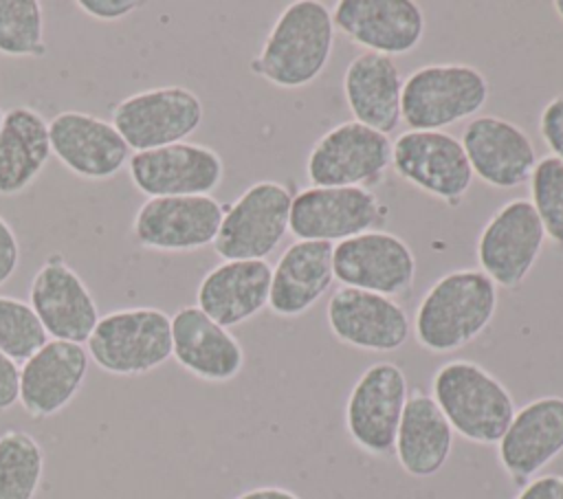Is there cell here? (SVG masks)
Listing matches in <instances>:
<instances>
[{
	"label": "cell",
	"mask_w": 563,
	"mask_h": 499,
	"mask_svg": "<svg viewBox=\"0 0 563 499\" xmlns=\"http://www.w3.org/2000/svg\"><path fill=\"white\" fill-rule=\"evenodd\" d=\"M497 301V286L479 268L442 275L418 303L413 319L418 345L433 354L462 350L490 325Z\"/></svg>",
	"instance_id": "obj_1"
},
{
	"label": "cell",
	"mask_w": 563,
	"mask_h": 499,
	"mask_svg": "<svg viewBox=\"0 0 563 499\" xmlns=\"http://www.w3.org/2000/svg\"><path fill=\"white\" fill-rule=\"evenodd\" d=\"M332 13L317 0L290 2L275 20L260 53L251 59V73L279 88L312 84L332 55Z\"/></svg>",
	"instance_id": "obj_2"
},
{
	"label": "cell",
	"mask_w": 563,
	"mask_h": 499,
	"mask_svg": "<svg viewBox=\"0 0 563 499\" xmlns=\"http://www.w3.org/2000/svg\"><path fill=\"white\" fill-rule=\"evenodd\" d=\"M431 398L453 433L473 444H497L517 407L501 380L475 361L455 358L440 365L431 378Z\"/></svg>",
	"instance_id": "obj_3"
},
{
	"label": "cell",
	"mask_w": 563,
	"mask_h": 499,
	"mask_svg": "<svg viewBox=\"0 0 563 499\" xmlns=\"http://www.w3.org/2000/svg\"><path fill=\"white\" fill-rule=\"evenodd\" d=\"M86 343L101 372L143 376L172 358V317L158 308H119L99 317Z\"/></svg>",
	"instance_id": "obj_4"
},
{
	"label": "cell",
	"mask_w": 563,
	"mask_h": 499,
	"mask_svg": "<svg viewBox=\"0 0 563 499\" xmlns=\"http://www.w3.org/2000/svg\"><path fill=\"white\" fill-rule=\"evenodd\" d=\"M488 101V79L471 64H427L402 79L400 119L409 130H444L477 114Z\"/></svg>",
	"instance_id": "obj_5"
},
{
	"label": "cell",
	"mask_w": 563,
	"mask_h": 499,
	"mask_svg": "<svg viewBox=\"0 0 563 499\" xmlns=\"http://www.w3.org/2000/svg\"><path fill=\"white\" fill-rule=\"evenodd\" d=\"M292 196L277 180H260L246 187L227 209L213 240V251L229 259H264L271 255L290 224Z\"/></svg>",
	"instance_id": "obj_6"
},
{
	"label": "cell",
	"mask_w": 563,
	"mask_h": 499,
	"mask_svg": "<svg viewBox=\"0 0 563 499\" xmlns=\"http://www.w3.org/2000/svg\"><path fill=\"white\" fill-rule=\"evenodd\" d=\"M205 119L200 97L185 86H158L134 92L112 108V125L130 152L183 143Z\"/></svg>",
	"instance_id": "obj_7"
},
{
	"label": "cell",
	"mask_w": 563,
	"mask_h": 499,
	"mask_svg": "<svg viewBox=\"0 0 563 499\" xmlns=\"http://www.w3.org/2000/svg\"><path fill=\"white\" fill-rule=\"evenodd\" d=\"M407 398V376L396 363L378 361L369 365L356 378L345 400L343 418L352 442L369 455L385 457L394 453Z\"/></svg>",
	"instance_id": "obj_8"
},
{
	"label": "cell",
	"mask_w": 563,
	"mask_h": 499,
	"mask_svg": "<svg viewBox=\"0 0 563 499\" xmlns=\"http://www.w3.org/2000/svg\"><path fill=\"white\" fill-rule=\"evenodd\" d=\"M545 244L543 224L528 198L501 204L477 237V264L499 288L515 290L530 275Z\"/></svg>",
	"instance_id": "obj_9"
},
{
	"label": "cell",
	"mask_w": 563,
	"mask_h": 499,
	"mask_svg": "<svg viewBox=\"0 0 563 499\" xmlns=\"http://www.w3.org/2000/svg\"><path fill=\"white\" fill-rule=\"evenodd\" d=\"M389 165V136L363 123L345 121L312 145L306 176L312 187H367L378 182Z\"/></svg>",
	"instance_id": "obj_10"
},
{
	"label": "cell",
	"mask_w": 563,
	"mask_h": 499,
	"mask_svg": "<svg viewBox=\"0 0 563 499\" xmlns=\"http://www.w3.org/2000/svg\"><path fill=\"white\" fill-rule=\"evenodd\" d=\"M391 167L420 191L457 207L473 171L460 138L444 130H407L391 143Z\"/></svg>",
	"instance_id": "obj_11"
},
{
	"label": "cell",
	"mask_w": 563,
	"mask_h": 499,
	"mask_svg": "<svg viewBox=\"0 0 563 499\" xmlns=\"http://www.w3.org/2000/svg\"><path fill=\"white\" fill-rule=\"evenodd\" d=\"M224 207L213 196L147 198L132 220L139 246L158 253H189L213 244Z\"/></svg>",
	"instance_id": "obj_12"
},
{
	"label": "cell",
	"mask_w": 563,
	"mask_h": 499,
	"mask_svg": "<svg viewBox=\"0 0 563 499\" xmlns=\"http://www.w3.org/2000/svg\"><path fill=\"white\" fill-rule=\"evenodd\" d=\"M332 268L341 286L394 299L413 284L416 255L402 237L389 231H367L334 244Z\"/></svg>",
	"instance_id": "obj_13"
},
{
	"label": "cell",
	"mask_w": 563,
	"mask_h": 499,
	"mask_svg": "<svg viewBox=\"0 0 563 499\" xmlns=\"http://www.w3.org/2000/svg\"><path fill=\"white\" fill-rule=\"evenodd\" d=\"M128 174L132 185L147 198L211 196L222 182L224 163L216 149L183 141L132 152Z\"/></svg>",
	"instance_id": "obj_14"
},
{
	"label": "cell",
	"mask_w": 563,
	"mask_h": 499,
	"mask_svg": "<svg viewBox=\"0 0 563 499\" xmlns=\"http://www.w3.org/2000/svg\"><path fill=\"white\" fill-rule=\"evenodd\" d=\"M383 213L367 187H308L292 198L288 231L297 240L334 244L372 231Z\"/></svg>",
	"instance_id": "obj_15"
},
{
	"label": "cell",
	"mask_w": 563,
	"mask_h": 499,
	"mask_svg": "<svg viewBox=\"0 0 563 499\" xmlns=\"http://www.w3.org/2000/svg\"><path fill=\"white\" fill-rule=\"evenodd\" d=\"M29 306L48 339L84 345L92 334L99 310L90 288L62 253H51L29 286Z\"/></svg>",
	"instance_id": "obj_16"
},
{
	"label": "cell",
	"mask_w": 563,
	"mask_h": 499,
	"mask_svg": "<svg viewBox=\"0 0 563 499\" xmlns=\"http://www.w3.org/2000/svg\"><path fill=\"white\" fill-rule=\"evenodd\" d=\"M325 321L341 343L365 352H396L411 334V321L396 299L345 286L330 295Z\"/></svg>",
	"instance_id": "obj_17"
},
{
	"label": "cell",
	"mask_w": 563,
	"mask_h": 499,
	"mask_svg": "<svg viewBox=\"0 0 563 499\" xmlns=\"http://www.w3.org/2000/svg\"><path fill=\"white\" fill-rule=\"evenodd\" d=\"M495 446L515 486L537 477L563 453V396H541L519 407Z\"/></svg>",
	"instance_id": "obj_18"
},
{
	"label": "cell",
	"mask_w": 563,
	"mask_h": 499,
	"mask_svg": "<svg viewBox=\"0 0 563 499\" xmlns=\"http://www.w3.org/2000/svg\"><path fill=\"white\" fill-rule=\"evenodd\" d=\"M51 152L75 176L108 180L128 165L130 147L112 121L66 110L48 121Z\"/></svg>",
	"instance_id": "obj_19"
},
{
	"label": "cell",
	"mask_w": 563,
	"mask_h": 499,
	"mask_svg": "<svg viewBox=\"0 0 563 499\" xmlns=\"http://www.w3.org/2000/svg\"><path fill=\"white\" fill-rule=\"evenodd\" d=\"M473 176L495 189H515L530 180L537 152L523 127L495 114L473 117L460 138Z\"/></svg>",
	"instance_id": "obj_20"
},
{
	"label": "cell",
	"mask_w": 563,
	"mask_h": 499,
	"mask_svg": "<svg viewBox=\"0 0 563 499\" xmlns=\"http://www.w3.org/2000/svg\"><path fill=\"white\" fill-rule=\"evenodd\" d=\"M332 24L347 40L378 55H405L424 35V13L411 0H339Z\"/></svg>",
	"instance_id": "obj_21"
},
{
	"label": "cell",
	"mask_w": 563,
	"mask_h": 499,
	"mask_svg": "<svg viewBox=\"0 0 563 499\" xmlns=\"http://www.w3.org/2000/svg\"><path fill=\"white\" fill-rule=\"evenodd\" d=\"M88 350L79 343L48 339L20 365V407L33 420L64 411L88 374Z\"/></svg>",
	"instance_id": "obj_22"
},
{
	"label": "cell",
	"mask_w": 563,
	"mask_h": 499,
	"mask_svg": "<svg viewBox=\"0 0 563 499\" xmlns=\"http://www.w3.org/2000/svg\"><path fill=\"white\" fill-rule=\"evenodd\" d=\"M172 356L205 382H229L244 367L240 341L198 306H183L172 317Z\"/></svg>",
	"instance_id": "obj_23"
},
{
	"label": "cell",
	"mask_w": 563,
	"mask_h": 499,
	"mask_svg": "<svg viewBox=\"0 0 563 499\" xmlns=\"http://www.w3.org/2000/svg\"><path fill=\"white\" fill-rule=\"evenodd\" d=\"M273 266L266 259L220 262L198 284L196 306L222 328L251 321L268 306Z\"/></svg>",
	"instance_id": "obj_24"
},
{
	"label": "cell",
	"mask_w": 563,
	"mask_h": 499,
	"mask_svg": "<svg viewBox=\"0 0 563 499\" xmlns=\"http://www.w3.org/2000/svg\"><path fill=\"white\" fill-rule=\"evenodd\" d=\"M334 244L317 240L292 242L277 259L271 279L268 308L277 317H299L308 312L332 286Z\"/></svg>",
	"instance_id": "obj_25"
},
{
	"label": "cell",
	"mask_w": 563,
	"mask_h": 499,
	"mask_svg": "<svg viewBox=\"0 0 563 499\" xmlns=\"http://www.w3.org/2000/svg\"><path fill=\"white\" fill-rule=\"evenodd\" d=\"M343 95L354 121L380 134L394 132L402 121V75L387 55L363 51L352 57L343 73Z\"/></svg>",
	"instance_id": "obj_26"
},
{
	"label": "cell",
	"mask_w": 563,
	"mask_h": 499,
	"mask_svg": "<svg viewBox=\"0 0 563 499\" xmlns=\"http://www.w3.org/2000/svg\"><path fill=\"white\" fill-rule=\"evenodd\" d=\"M453 437L455 433L431 393L409 391L394 442L400 468L416 479L438 475L449 462Z\"/></svg>",
	"instance_id": "obj_27"
},
{
	"label": "cell",
	"mask_w": 563,
	"mask_h": 499,
	"mask_svg": "<svg viewBox=\"0 0 563 499\" xmlns=\"http://www.w3.org/2000/svg\"><path fill=\"white\" fill-rule=\"evenodd\" d=\"M48 121L29 106L4 112L0 125V196L22 193L51 158Z\"/></svg>",
	"instance_id": "obj_28"
},
{
	"label": "cell",
	"mask_w": 563,
	"mask_h": 499,
	"mask_svg": "<svg viewBox=\"0 0 563 499\" xmlns=\"http://www.w3.org/2000/svg\"><path fill=\"white\" fill-rule=\"evenodd\" d=\"M44 475L40 442L20 429L0 433V499H35Z\"/></svg>",
	"instance_id": "obj_29"
},
{
	"label": "cell",
	"mask_w": 563,
	"mask_h": 499,
	"mask_svg": "<svg viewBox=\"0 0 563 499\" xmlns=\"http://www.w3.org/2000/svg\"><path fill=\"white\" fill-rule=\"evenodd\" d=\"M0 53L44 57V11L40 0H0Z\"/></svg>",
	"instance_id": "obj_30"
},
{
	"label": "cell",
	"mask_w": 563,
	"mask_h": 499,
	"mask_svg": "<svg viewBox=\"0 0 563 499\" xmlns=\"http://www.w3.org/2000/svg\"><path fill=\"white\" fill-rule=\"evenodd\" d=\"M46 341L48 334L29 301L0 295V352L24 363Z\"/></svg>",
	"instance_id": "obj_31"
},
{
	"label": "cell",
	"mask_w": 563,
	"mask_h": 499,
	"mask_svg": "<svg viewBox=\"0 0 563 499\" xmlns=\"http://www.w3.org/2000/svg\"><path fill=\"white\" fill-rule=\"evenodd\" d=\"M528 182L530 202L543 224L545 237L563 248V163L554 156L539 158Z\"/></svg>",
	"instance_id": "obj_32"
},
{
	"label": "cell",
	"mask_w": 563,
	"mask_h": 499,
	"mask_svg": "<svg viewBox=\"0 0 563 499\" xmlns=\"http://www.w3.org/2000/svg\"><path fill=\"white\" fill-rule=\"evenodd\" d=\"M539 132L548 149L552 152L550 156L559 158L563 163V95L552 97L539 117Z\"/></svg>",
	"instance_id": "obj_33"
},
{
	"label": "cell",
	"mask_w": 563,
	"mask_h": 499,
	"mask_svg": "<svg viewBox=\"0 0 563 499\" xmlns=\"http://www.w3.org/2000/svg\"><path fill=\"white\" fill-rule=\"evenodd\" d=\"M20 264V244L11 224L0 215V286H4Z\"/></svg>",
	"instance_id": "obj_34"
},
{
	"label": "cell",
	"mask_w": 563,
	"mask_h": 499,
	"mask_svg": "<svg viewBox=\"0 0 563 499\" xmlns=\"http://www.w3.org/2000/svg\"><path fill=\"white\" fill-rule=\"evenodd\" d=\"M77 7L95 20L112 22L123 15H130L134 9L141 7V2H136V0H77Z\"/></svg>",
	"instance_id": "obj_35"
},
{
	"label": "cell",
	"mask_w": 563,
	"mask_h": 499,
	"mask_svg": "<svg viewBox=\"0 0 563 499\" xmlns=\"http://www.w3.org/2000/svg\"><path fill=\"white\" fill-rule=\"evenodd\" d=\"M515 499H563V475L545 473L526 481Z\"/></svg>",
	"instance_id": "obj_36"
},
{
	"label": "cell",
	"mask_w": 563,
	"mask_h": 499,
	"mask_svg": "<svg viewBox=\"0 0 563 499\" xmlns=\"http://www.w3.org/2000/svg\"><path fill=\"white\" fill-rule=\"evenodd\" d=\"M20 398V367L13 358L0 352V413L18 404Z\"/></svg>",
	"instance_id": "obj_37"
},
{
	"label": "cell",
	"mask_w": 563,
	"mask_h": 499,
	"mask_svg": "<svg viewBox=\"0 0 563 499\" xmlns=\"http://www.w3.org/2000/svg\"><path fill=\"white\" fill-rule=\"evenodd\" d=\"M233 499H301V497L297 492L288 490V488H282V486H257V488L240 492Z\"/></svg>",
	"instance_id": "obj_38"
},
{
	"label": "cell",
	"mask_w": 563,
	"mask_h": 499,
	"mask_svg": "<svg viewBox=\"0 0 563 499\" xmlns=\"http://www.w3.org/2000/svg\"><path fill=\"white\" fill-rule=\"evenodd\" d=\"M552 7H554V11H556V15L563 18V0H556Z\"/></svg>",
	"instance_id": "obj_39"
},
{
	"label": "cell",
	"mask_w": 563,
	"mask_h": 499,
	"mask_svg": "<svg viewBox=\"0 0 563 499\" xmlns=\"http://www.w3.org/2000/svg\"><path fill=\"white\" fill-rule=\"evenodd\" d=\"M2 119H4V110L0 108V125H2Z\"/></svg>",
	"instance_id": "obj_40"
}]
</instances>
